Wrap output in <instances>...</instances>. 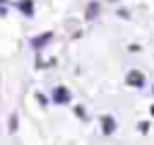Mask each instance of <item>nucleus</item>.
Masks as SVG:
<instances>
[{
    "instance_id": "obj_1",
    "label": "nucleus",
    "mask_w": 154,
    "mask_h": 145,
    "mask_svg": "<svg viewBox=\"0 0 154 145\" xmlns=\"http://www.w3.org/2000/svg\"><path fill=\"white\" fill-rule=\"evenodd\" d=\"M128 82H130V85H142V77H140V75H135V72H132V75H130V77H128Z\"/></svg>"
},
{
    "instance_id": "obj_2",
    "label": "nucleus",
    "mask_w": 154,
    "mask_h": 145,
    "mask_svg": "<svg viewBox=\"0 0 154 145\" xmlns=\"http://www.w3.org/2000/svg\"><path fill=\"white\" fill-rule=\"evenodd\" d=\"M55 99H60V102H65V99H67V94H65V92H55Z\"/></svg>"
}]
</instances>
